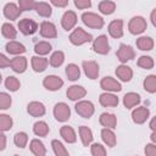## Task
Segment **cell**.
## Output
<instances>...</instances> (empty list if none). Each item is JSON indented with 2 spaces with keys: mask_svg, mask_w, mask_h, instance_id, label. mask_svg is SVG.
<instances>
[{
  "mask_svg": "<svg viewBox=\"0 0 156 156\" xmlns=\"http://www.w3.org/2000/svg\"><path fill=\"white\" fill-rule=\"evenodd\" d=\"M68 39H69V41H71L73 45L79 46V45H83V44H85V43L91 41V40H93V35H91L90 33L85 32L83 28L77 27V28L69 34V38H68Z\"/></svg>",
  "mask_w": 156,
  "mask_h": 156,
  "instance_id": "obj_1",
  "label": "cell"
},
{
  "mask_svg": "<svg viewBox=\"0 0 156 156\" xmlns=\"http://www.w3.org/2000/svg\"><path fill=\"white\" fill-rule=\"evenodd\" d=\"M82 21L83 23L89 27V28H94V29H100L104 27L105 22H104V18L94 12H84L82 15Z\"/></svg>",
  "mask_w": 156,
  "mask_h": 156,
  "instance_id": "obj_2",
  "label": "cell"
},
{
  "mask_svg": "<svg viewBox=\"0 0 156 156\" xmlns=\"http://www.w3.org/2000/svg\"><path fill=\"white\" fill-rule=\"evenodd\" d=\"M77 113L79 116H82L83 118H90L93 115H94V111H95V107L93 105L91 101H88V100H80L74 106Z\"/></svg>",
  "mask_w": 156,
  "mask_h": 156,
  "instance_id": "obj_3",
  "label": "cell"
},
{
  "mask_svg": "<svg viewBox=\"0 0 156 156\" xmlns=\"http://www.w3.org/2000/svg\"><path fill=\"white\" fill-rule=\"evenodd\" d=\"M146 27H147L146 21H145V18L141 17V16H135V17H133V18L129 21V23H128V29H129V32H130L132 34H134V35L141 34L143 32H145Z\"/></svg>",
  "mask_w": 156,
  "mask_h": 156,
  "instance_id": "obj_4",
  "label": "cell"
},
{
  "mask_svg": "<svg viewBox=\"0 0 156 156\" xmlns=\"http://www.w3.org/2000/svg\"><path fill=\"white\" fill-rule=\"evenodd\" d=\"M116 56L119 60V62L126 63L127 61H130V60H133L135 57V51H134V49L130 45L121 44L119 45V49L116 52Z\"/></svg>",
  "mask_w": 156,
  "mask_h": 156,
  "instance_id": "obj_5",
  "label": "cell"
},
{
  "mask_svg": "<svg viewBox=\"0 0 156 156\" xmlns=\"http://www.w3.org/2000/svg\"><path fill=\"white\" fill-rule=\"evenodd\" d=\"M54 116L58 122H66L71 117V108L65 102H57L54 107Z\"/></svg>",
  "mask_w": 156,
  "mask_h": 156,
  "instance_id": "obj_6",
  "label": "cell"
},
{
  "mask_svg": "<svg viewBox=\"0 0 156 156\" xmlns=\"http://www.w3.org/2000/svg\"><path fill=\"white\" fill-rule=\"evenodd\" d=\"M93 50L96 54H100V55L108 54L110 52V44H108L107 37L102 34V35H99L96 39H94V41H93Z\"/></svg>",
  "mask_w": 156,
  "mask_h": 156,
  "instance_id": "obj_7",
  "label": "cell"
},
{
  "mask_svg": "<svg viewBox=\"0 0 156 156\" xmlns=\"http://www.w3.org/2000/svg\"><path fill=\"white\" fill-rule=\"evenodd\" d=\"M18 29L24 35H32L38 29V23L30 18H23L18 22Z\"/></svg>",
  "mask_w": 156,
  "mask_h": 156,
  "instance_id": "obj_8",
  "label": "cell"
},
{
  "mask_svg": "<svg viewBox=\"0 0 156 156\" xmlns=\"http://www.w3.org/2000/svg\"><path fill=\"white\" fill-rule=\"evenodd\" d=\"M100 87L106 90V93H115V91H121L122 85L118 80H116L112 77H104L100 82Z\"/></svg>",
  "mask_w": 156,
  "mask_h": 156,
  "instance_id": "obj_9",
  "label": "cell"
},
{
  "mask_svg": "<svg viewBox=\"0 0 156 156\" xmlns=\"http://www.w3.org/2000/svg\"><path fill=\"white\" fill-rule=\"evenodd\" d=\"M43 85L45 87V89L50 90V91H56L58 89H61V87L63 85V80L58 77V76H46L43 80Z\"/></svg>",
  "mask_w": 156,
  "mask_h": 156,
  "instance_id": "obj_10",
  "label": "cell"
},
{
  "mask_svg": "<svg viewBox=\"0 0 156 156\" xmlns=\"http://www.w3.org/2000/svg\"><path fill=\"white\" fill-rule=\"evenodd\" d=\"M150 116V110L145 106H140V107H136L135 110H133L132 112V119L134 123L136 124H143L146 122V119L149 118Z\"/></svg>",
  "mask_w": 156,
  "mask_h": 156,
  "instance_id": "obj_11",
  "label": "cell"
},
{
  "mask_svg": "<svg viewBox=\"0 0 156 156\" xmlns=\"http://www.w3.org/2000/svg\"><path fill=\"white\" fill-rule=\"evenodd\" d=\"M39 29H40V35L44 37V38L51 39V38H56L57 37V29H56L55 24L49 22V21L41 22Z\"/></svg>",
  "mask_w": 156,
  "mask_h": 156,
  "instance_id": "obj_12",
  "label": "cell"
},
{
  "mask_svg": "<svg viewBox=\"0 0 156 156\" xmlns=\"http://www.w3.org/2000/svg\"><path fill=\"white\" fill-rule=\"evenodd\" d=\"M76 23H77V15H76V12L74 11H71V10L66 11L63 13L62 18H61V26H62V28L66 29V30H71L76 26Z\"/></svg>",
  "mask_w": 156,
  "mask_h": 156,
  "instance_id": "obj_13",
  "label": "cell"
},
{
  "mask_svg": "<svg viewBox=\"0 0 156 156\" xmlns=\"http://www.w3.org/2000/svg\"><path fill=\"white\" fill-rule=\"evenodd\" d=\"M83 69L85 76L90 79H96L99 77V65L93 60L83 61Z\"/></svg>",
  "mask_w": 156,
  "mask_h": 156,
  "instance_id": "obj_14",
  "label": "cell"
},
{
  "mask_svg": "<svg viewBox=\"0 0 156 156\" xmlns=\"http://www.w3.org/2000/svg\"><path fill=\"white\" fill-rule=\"evenodd\" d=\"M21 12H22V11L20 10L18 5L15 4V2H7V4L5 5V7H4V16H5L7 20H10V21L17 20V18L20 17Z\"/></svg>",
  "mask_w": 156,
  "mask_h": 156,
  "instance_id": "obj_15",
  "label": "cell"
},
{
  "mask_svg": "<svg viewBox=\"0 0 156 156\" xmlns=\"http://www.w3.org/2000/svg\"><path fill=\"white\" fill-rule=\"evenodd\" d=\"M67 98L72 101H77L80 100L82 98H84L87 95V90L85 88H83L82 85H71L67 89Z\"/></svg>",
  "mask_w": 156,
  "mask_h": 156,
  "instance_id": "obj_16",
  "label": "cell"
},
{
  "mask_svg": "<svg viewBox=\"0 0 156 156\" xmlns=\"http://www.w3.org/2000/svg\"><path fill=\"white\" fill-rule=\"evenodd\" d=\"M108 34L112 38H122L123 37V21L122 20H113L108 24Z\"/></svg>",
  "mask_w": 156,
  "mask_h": 156,
  "instance_id": "obj_17",
  "label": "cell"
},
{
  "mask_svg": "<svg viewBox=\"0 0 156 156\" xmlns=\"http://www.w3.org/2000/svg\"><path fill=\"white\" fill-rule=\"evenodd\" d=\"M99 102L104 107H116L118 105V98L113 93H102L99 98Z\"/></svg>",
  "mask_w": 156,
  "mask_h": 156,
  "instance_id": "obj_18",
  "label": "cell"
},
{
  "mask_svg": "<svg viewBox=\"0 0 156 156\" xmlns=\"http://www.w3.org/2000/svg\"><path fill=\"white\" fill-rule=\"evenodd\" d=\"M27 111H28V113H29L30 116H33V117H41V116L45 115V111H46V110H45L44 104H41V102H39V101H32V102L28 104Z\"/></svg>",
  "mask_w": 156,
  "mask_h": 156,
  "instance_id": "obj_19",
  "label": "cell"
},
{
  "mask_svg": "<svg viewBox=\"0 0 156 156\" xmlns=\"http://www.w3.org/2000/svg\"><path fill=\"white\" fill-rule=\"evenodd\" d=\"M99 122L102 127L108 128V129H113L117 126V118L113 113H108V112H104L100 115Z\"/></svg>",
  "mask_w": 156,
  "mask_h": 156,
  "instance_id": "obj_20",
  "label": "cell"
},
{
  "mask_svg": "<svg viewBox=\"0 0 156 156\" xmlns=\"http://www.w3.org/2000/svg\"><path fill=\"white\" fill-rule=\"evenodd\" d=\"M10 67L16 73H23L27 69V58L24 56H16L10 61Z\"/></svg>",
  "mask_w": 156,
  "mask_h": 156,
  "instance_id": "obj_21",
  "label": "cell"
},
{
  "mask_svg": "<svg viewBox=\"0 0 156 156\" xmlns=\"http://www.w3.org/2000/svg\"><path fill=\"white\" fill-rule=\"evenodd\" d=\"M60 134H61L62 139H63L66 143H68V144H73V143L77 141L76 132H74V129H73L72 127H69V126H63V127H61Z\"/></svg>",
  "mask_w": 156,
  "mask_h": 156,
  "instance_id": "obj_22",
  "label": "cell"
},
{
  "mask_svg": "<svg viewBox=\"0 0 156 156\" xmlns=\"http://www.w3.org/2000/svg\"><path fill=\"white\" fill-rule=\"evenodd\" d=\"M116 76L122 80V82H129L133 77V71L129 66L127 65H121L116 68Z\"/></svg>",
  "mask_w": 156,
  "mask_h": 156,
  "instance_id": "obj_23",
  "label": "cell"
},
{
  "mask_svg": "<svg viewBox=\"0 0 156 156\" xmlns=\"http://www.w3.org/2000/svg\"><path fill=\"white\" fill-rule=\"evenodd\" d=\"M33 10H35V12H37L39 16H41V17H50L51 13H52L51 5L48 4V2H44V1L35 2Z\"/></svg>",
  "mask_w": 156,
  "mask_h": 156,
  "instance_id": "obj_24",
  "label": "cell"
},
{
  "mask_svg": "<svg viewBox=\"0 0 156 156\" xmlns=\"http://www.w3.org/2000/svg\"><path fill=\"white\" fill-rule=\"evenodd\" d=\"M49 65V60L43 56H33L32 57V68L35 72H44Z\"/></svg>",
  "mask_w": 156,
  "mask_h": 156,
  "instance_id": "obj_25",
  "label": "cell"
},
{
  "mask_svg": "<svg viewBox=\"0 0 156 156\" xmlns=\"http://www.w3.org/2000/svg\"><path fill=\"white\" fill-rule=\"evenodd\" d=\"M5 48H6V51H7L9 54H11V55H20V56H21V54L26 52L24 45L21 44V43H18V41H15V40L9 41Z\"/></svg>",
  "mask_w": 156,
  "mask_h": 156,
  "instance_id": "obj_26",
  "label": "cell"
},
{
  "mask_svg": "<svg viewBox=\"0 0 156 156\" xmlns=\"http://www.w3.org/2000/svg\"><path fill=\"white\" fill-rule=\"evenodd\" d=\"M101 138L104 140V143L110 146V147H113L116 146V143H117V139H116V134L113 133L112 129H108V128H104L101 130Z\"/></svg>",
  "mask_w": 156,
  "mask_h": 156,
  "instance_id": "obj_27",
  "label": "cell"
},
{
  "mask_svg": "<svg viewBox=\"0 0 156 156\" xmlns=\"http://www.w3.org/2000/svg\"><path fill=\"white\" fill-rule=\"evenodd\" d=\"M140 102V95L136 93H127L123 96V105L126 108H132Z\"/></svg>",
  "mask_w": 156,
  "mask_h": 156,
  "instance_id": "obj_28",
  "label": "cell"
},
{
  "mask_svg": "<svg viewBox=\"0 0 156 156\" xmlns=\"http://www.w3.org/2000/svg\"><path fill=\"white\" fill-rule=\"evenodd\" d=\"M29 149L34 154V156H45L46 155V147L39 139H33L29 144Z\"/></svg>",
  "mask_w": 156,
  "mask_h": 156,
  "instance_id": "obj_29",
  "label": "cell"
},
{
  "mask_svg": "<svg viewBox=\"0 0 156 156\" xmlns=\"http://www.w3.org/2000/svg\"><path fill=\"white\" fill-rule=\"evenodd\" d=\"M79 136H80L83 146H89L93 141V132L85 126L79 127Z\"/></svg>",
  "mask_w": 156,
  "mask_h": 156,
  "instance_id": "obj_30",
  "label": "cell"
},
{
  "mask_svg": "<svg viewBox=\"0 0 156 156\" xmlns=\"http://www.w3.org/2000/svg\"><path fill=\"white\" fill-rule=\"evenodd\" d=\"M136 46L141 51H150L154 48V39L150 37H140L136 39Z\"/></svg>",
  "mask_w": 156,
  "mask_h": 156,
  "instance_id": "obj_31",
  "label": "cell"
},
{
  "mask_svg": "<svg viewBox=\"0 0 156 156\" xmlns=\"http://www.w3.org/2000/svg\"><path fill=\"white\" fill-rule=\"evenodd\" d=\"M116 10V2L110 0H104L99 2V11L104 15H111Z\"/></svg>",
  "mask_w": 156,
  "mask_h": 156,
  "instance_id": "obj_32",
  "label": "cell"
},
{
  "mask_svg": "<svg viewBox=\"0 0 156 156\" xmlns=\"http://www.w3.org/2000/svg\"><path fill=\"white\" fill-rule=\"evenodd\" d=\"M49 126L44 121H38L33 126V132L38 136H46L49 134Z\"/></svg>",
  "mask_w": 156,
  "mask_h": 156,
  "instance_id": "obj_33",
  "label": "cell"
},
{
  "mask_svg": "<svg viewBox=\"0 0 156 156\" xmlns=\"http://www.w3.org/2000/svg\"><path fill=\"white\" fill-rule=\"evenodd\" d=\"M66 76L69 80H77L80 77V69L77 65L74 63H69L66 67Z\"/></svg>",
  "mask_w": 156,
  "mask_h": 156,
  "instance_id": "obj_34",
  "label": "cell"
},
{
  "mask_svg": "<svg viewBox=\"0 0 156 156\" xmlns=\"http://www.w3.org/2000/svg\"><path fill=\"white\" fill-rule=\"evenodd\" d=\"M143 85H144V89H145L147 93H150V94L156 93V76H155V74L147 76V77L144 79Z\"/></svg>",
  "mask_w": 156,
  "mask_h": 156,
  "instance_id": "obj_35",
  "label": "cell"
},
{
  "mask_svg": "<svg viewBox=\"0 0 156 156\" xmlns=\"http://www.w3.org/2000/svg\"><path fill=\"white\" fill-rule=\"evenodd\" d=\"M1 33L6 39H10V41L12 39H15L17 37V30L15 29V27L10 23H4L1 27Z\"/></svg>",
  "mask_w": 156,
  "mask_h": 156,
  "instance_id": "obj_36",
  "label": "cell"
},
{
  "mask_svg": "<svg viewBox=\"0 0 156 156\" xmlns=\"http://www.w3.org/2000/svg\"><path fill=\"white\" fill-rule=\"evenodd\" d=\"M63 61H65V54L62 51H58V50L52 52V55L49 58V63L52 67H60L63 63Z\"/></svg>",
  "mask_w": 156,
  "mask_h": 156,
  "instance_id": "obj_37",
  "label": "cell"
},
{
  "mask_svg": "<svg viewBox=\"0 0 156 156\" xmlns=\"http://www.w3.org/2000/svg\"><path fill=\"white\" fill-rule=\"evenodd\" d=\"M34 51L35 54H38L39 56H44L48 55L51 51V45L48 41H39L34 45Z\"/></svg>",
  "mask_w": 156,
  "mask_h": 156,
  "instance_id": "obj_38",
  "label": "cell"
},
{
  "mask_svg": "<svg viewBox=\"0 0 156 156\" xmlns=\"http://www.w3.org/2000/svg\"><path fill=\"white\" fill-rule=\"evenodd\" d=\"M51 146L55 152V156H68V151L66 150V147L63 146V144L60 140L54 139L51 141Z\"/></svg>",
  "mask_w": 156,
  "mask_h": 156,
  "instance_id": "obj_39",
  "label": "cell"
},
{
  "mask_svg": "<svg viewBox=\"0 0 156 156\" xmlns=\"http://www.w3.org/2000/svg\"><path fill=\"white\" fill-rule=\"evenodd\" d=\"M13 143H15V145H16L17 147H21V149L26 147V145H27V143H28V134L24 133V132H18V133H16L15 136H13Z\"/></svg>",
  "mask_w": 156,
  "mask_h": 156,
  "instance_id": "obj_40",
  "label": "cell"
},
{
  "mask_svg": "<svg viewBox=\"0 0 156 156\" xmlns=\"http://www.w3.org/2000/svg\"><path fill=\"white\" fill-rule=\"evenodd\" d=\"M12 124H13L12 118L9 115H5V113L0 115V132L4 133V132L10 130L12 128Z\"/></svg>",
  "mask_w": 156,
  "mask_h": 156,
  "instance_id": "obj_41",
  "label": "cell"
},
{
  "mask_svg": "<svg viewBox=\"0 0 156 156\" xmlns=\"http://www.w3.org/2000/svg\"><path fill=\"white\" fill-rule=\"evenodd\" d=\"M5 87H6V89L10 90V91H17V90L20 89V87H21V83H20V80H18L16 77L9 76V77L5 79Z\"/></svg>",
  "mask_w": 156,
  "mask_h": 156,
  "instance_id": "obj_42",
  "label": "cell"
},
{
  "mask_svg": "<svg viewBox=\"0 0 156 156\" xmlns=\"http://www.w3.org/2000/svg\"><path fill=\"white\" fill-rule=\"evenodd\" d=\"M136 65H138L139 67L144 68V69H151V68L154 67L155 62H154V58H152L151 56H140V57L138 58Z\"/></svg>",
  "mask_w": 156,
  "mask_h": 156,
  "instance_id": "obj_43",
  "label": "cell"
},
{
  "mask_svg": "<svg viewBox=\"0 0 156 156\" xmlns=\"http://www.w3.org/2000/svg\"><path fill=\"white\" fill-rule=\"evenodd\" d=\"M12 104L11 96L7 93H0V110H7L10 108Z\"/></svg>",
  "mask_w": 156,
  "mask_h": 156,
  "instance_id": "obj_44",
  "label": "cell"
},
{
  "mask_svg": "<svg viewBox=\"0 0 156 156\" xmlns=\"http://www.w3.org/2000/svg\"><path fill=\"white\" fill-rule=\"evenodd\" d=\"M90 151H91V155L93 156H107L105 147L101 144H98V143H94L90 146Z\"/></svg>",
  "mask_w": 156,
  "mask_h": 156,
  "instance_id": "obj_45",
  "label": "cell"
},
{
  "mask_svg": "<svg viewBox=\"0 0 156 156\" xmlns=\"http://www.w3.org/2000/svg\"><path fill=\"white\" fill-rule=\"evenodd\" d=\"M34 4H35V1H33V0H20L18 7L21 11H28V10L34 9Z\"/></svg>",
  "mask_w": 156,
  "mask_h": 156,
  "instance_id": "obj_46",
  "label": "cell"
},
{
  "mask_svg": "<svg viewBox=\"0 0 156 156\" xmlns=\"http://www.w3.org/2000/svg\"><path fill=\"white\" fill-rule=\"evenodd\" d=\"M74 6L78 7L79 10L89 9L91 6V1L90 0H74Z\"/></svg>",
  "mask_w": 156,
  "mask_h": 156,
  "instance_id": "obj_47",
  "label": "cell"
},
{
  "mask_svg": "<svg viewBox=\"0 0 156 156\" xmlns=\"http://www.w3.org/2000/svg\"><path fill=\"white\" fill-rule=\"evenodd\" d=\"M144 151H145V155L146 156H156V145L154 143L146 144Z\"/></svg>",
  "mask_w": 156,
  "mask_h": 156,
  "instance_id": "obj_48",
  "label": "cell"
},
{
  "mask_svg": "<svg viewBox=\"0 0 156 156\" xmlns=\"http://www.w3.org/2000/svg\"><path fill=\"white\" fill-rule=\"evenodd\" d=\"M10 58H7L4 54H1L0 52V68H6V67H9L10 66Z\"/></svg>",
  "mask_w": 156,
  "mask_h": 156,
  "instance_id": "obj_49",
  "label": "cell"
},
{
  "mask_svg": "<svg viewBox=\"0 0 156 156\" xmlns=\"http://www.w3.org/2000/svg\"><path fill=\"white\" fill-rule=\"evenodd\" d=\"M51 4L57 7H66L68 5V0H51Z\"/></svg>",
  "mask_w": 156,
  "mask_h": 156,
  "instance_id": "obj_50",
  "label": "cell"
},
{
  "mask_svg": "<svg viewBox=\"0 0 156 156\" xmlns=\"http://www.w3.org/2000/svg\"><path fill=\"white\" fill-rule=\"evenodd\" d=\"M5 147H6V135L2 132H0V151L4 150Z\"/></svg>",
  "mask_w": 156,
  "mask_h": 156,
  "instance_id": "obj_51",
  "label": "cell"
},
{
  "mask_svg": "<svg viewBox=\"0 0 156 156\" xmlns=\"http://www.w3.org/2000/svg\"><path fill=\"white\" fill-rule=\"evenodd\" d=\"M151 23H152V26H156V9H154L152 10V12H151Z\"/></svg>",
  "mask_w": 156,
  "mask_h": 156,
  "instance_id": "obj_52",
  "label": "cell"
},
{
  "mask_svg": "<svg viewBox=\"0 0 156 156\" xmlns=\"http://www.w3.org/2000/svg\"><path fill=\"white\" fill-rule=\"evenodd\" d=\"M155 122H156V118L152 117V118H151V122H150V128H151L152 132H155V128H156V127H155Z\"/></svg>",
  "mask_w": 156,
  "mask_h": 156,
  "instance_id": "obj_53",
  "label": "cell"
},
{
  "mask_svg": "<svg viewBox=\"0 0 156 156\" xmlns=\"http://www.w3.org/2000/svg\"><path fill=\"white\" fill-rule=\"evenodd\" d=\"M151 140H152L154 144L156 143V133L155 132H152V134H151Z\"/></svg>",
  "mask_w": 156,
  "mask_h": 156,
  "instance_id": "obj_54",
  "label": "cell"
},
{
  "mask_svg": "<svg viewBox=\"0 0 156 156\" xmlns=\"http://www.w3.org/2000/svg\"><path fill=\"white\" fill-rule=\"evenodd\" d=\"M1 80H2V78H1V74H0V84H1Z\"/></svg>",
  "mask_w": 156,
  "mask_h": 156,
  "instance_id": "obj_55",
  "label": "cell"
},
{
  "mask_svg": "<svg viewBox=\"0 0 156 156\" xmlns=\"http://www.w3.org/2000/svg\"><path fill=\"white\" fill-rule=\"evenodd\" d=\"M13 156H18V155H13Z\"/></svg>",
  "mask_w": 156,
  "mask_h": 156,
  "instance_id": "obj_56",
  "label": "cell"
}]
</instances>
